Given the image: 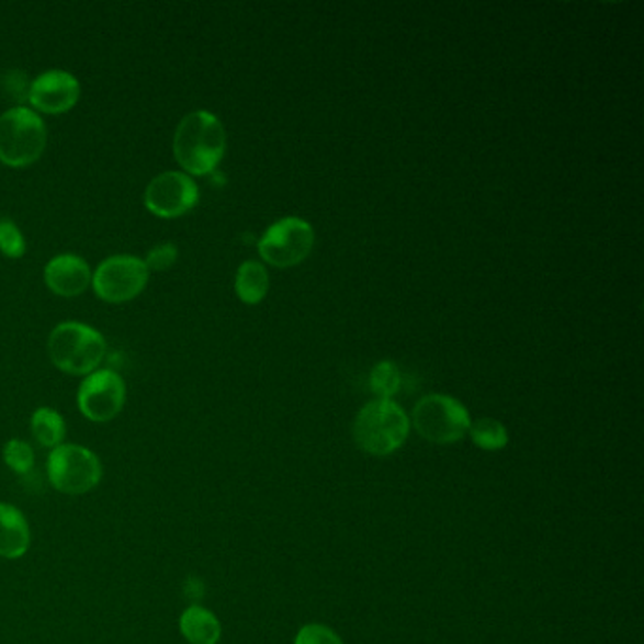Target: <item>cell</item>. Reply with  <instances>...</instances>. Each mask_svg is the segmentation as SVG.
<instances>
[{
  "label": "cell",
  "mask_w": 644,
  "mask_h": 644,
  "mask_svg": "<svg viewBox=\"0 0 644 644\" xmlns=\"http://www.w3.org/2000/svg\"><path fill=\"white\" fill-rule=\"evenodd\" d=\"M172 149L188 177H208L227 149L224 123L208 110H195L178 123Z\"/></svg>",
  "instance_id": "cell-1"
},
{
  "label": "cell",
  "mask_w": 644,
  "mask_h": 644,
  "mask_svg": "<svg viewBox=\"0 0 644 644\" xmlns=\"http://www.w3.org/2000/svg\"><path fill=\"white\" fill-rule=\"evenodd\" d=\"M48 355L63 373L88 376L106 358V340L88 324L63 321L49 332Z\"/></svg>",
  "instance_id": "cell-2"
},
{
  "label": "cell",
  "mask_w": 644,
  "mask_h": 644,
  "mask_svg": "<svg viewBox=\"0 0 644 644\" xmlns=\"http://www.w3.org/2000/svg\"><path fill=\"white\" fill-rule=\"evenodd\" d=\"M408 431L407 413L392 399L366 403L353 421V441L366 454H394L407 441Z\"/></svg>",
  "instance_id": "cell-3"
},
{
  "label": "cell",
  "mask_w": 644,
  "mask_h": 644,
  "mask_svg": "<svg viewBox=\"0 0 644 644\" xmlns=\"http://www.w3.org/2000/svg\"><path fill=\"white\" fill-rule=\"evenodd\" d=\"M46 146V123L33 109L12 106L0 114V163L25 169L41 159Z\"/></svg>",
  "instance_id": "cell-4"
},
{
  "label": "cell",
  "mask_w": 644,
  "mask_h": 644,
  "mask_svg": "<svg viewBox=\"0 0 644 644\" xmlns=\"http://www.w3.org/2000/svg\"><path fill=\"white\" fill-rule=\"evenodd\" d=\"M48 478L65 496H86L101 484L102 463L93 450L63 442L49 452Z\"/></svg>",
  "instance_id": "cell-5"
},
{
  "label": "cell",
  "mask_w": 644,
  "mask_h": 644,
  "mask_svg": "<svg viewBox=\"0 0 644 644\" xmlns=\"http://www.w3.org/2000/svg\"><path fill=\"white\" fill-rule=\"evenodd\" d=\"M410 423L426 441L454 444L468 433L471 416L467 408L454 397L433 394L426 395L416 403Z\"/></svg>",
  "instance_id": "cell-6"
},
{
  "label": "cell",
  "mask_w": 644,
  "mask_h": 644,
  "mask_svg": "<svg viewBox=\"0 0 644 644\" xmlns=\"http://www.w3.org/2000/svg\"><path fill=\"white\" fill-rule=\"evenodd\" d=\"M148 267L144 259L131 256V253H117L112 258L104 259L95 272H93V292L97 297L110 303V305H122L138 297L148 285Z\"/></svg>",
  "instance_id": "cell-7"
},
{
  "label": "cell",
  "mask_w": 644,
  "mask_h": 644,
  "mask_svg": "<svg viewBox=\"0 0 644 644\" xmlns=\"http://www.w3.org/2000/svg\"><path fill=\"white\" fill-rule=\"evenodd\" d=\"M313 225L301 217H284L272 224L259 240V256L279 269H287L303 263L313 251Z\"/></svg>",
  "instance_id": "cell-8"
},
{
  "label": "cell",
  "mask_w": 644,
  "mask_h": 644,
  "mask_svg": "<svg viewBox=\"0 0 644 644\" xmlns=\"http://www.w3.org/2000/svg\"><path fill=\"white\" fill-rule=\"evenodd\" d=\"M76 400L86 420L106 423L120 416L125 407L127 386L116 371L97 369L95 373L83 376Z\"/></svg>",
  "instance_id": "cell-9"
},
{
  "label": "cell",
  "mask_w": 644,
  "mask_h": 644,
  "mask_svg": "<svg viewBox=\"0 0 644 644\" xmlns=\"http://www.w3.org/2000/svg\"><path fill=\"white\" fill-rule=\"evenodd\" d=\"M199 203V185L182 170H167L154 178L144 191V206L163 219L185 216Z\"/></svg>",
  "instance_id": "cell-10"
},
{
  "label": "cell",
  "mask_w": 644,
  "mask_h": 644,
  "mask_svg": "<svg viewBox=\"0 0 644 644\" xmlns=\"http://www.w3.org/2000/svg\"><path fill=\"white\" fill-rule=\"evenodd\" d=\"M82 95V86L72 72L52 68L36 76L29 88V104L38 114H65L75 109Z\"/></svg>",
  "instance_id": "cell-11"
},
{
  "label": "cell",
  "mask_w": 644,
  "mask_h": 644,
  "mask_svg": "<svg viewBox=\"0 0 644 644\" xmlns=\"http://www.w3.org/2000/svg\"><path fill=\"white\" fill-rule=\"evenodd\" d=\"M93 272L86 259L76 253H59L44 267V282L59 297H78L88 292Z\"/></svg>",
  "instance_id": "cell-12"
},
{
  "label": "cell",
  "mask_w": 644,
  "mask_h": 644,
  "mask_svg": "<svg viewBox=\"0 0 644 644\" xmlns=\"http://www.w3.org/2000/svg\"><path fill=\"white\" fill-rule=\"evenodd\" d=\"M31 526L18 507L0 502V557L21 560L31 549Z\"/></svg>",
  "instance_id": "cell-13"
},
{
  "label": "cell",
  "mask_w": 644,
  "mask_h": 644,
  "mask_svg": "<svg viewBox=\"0 0 644 644\" xmlns=\"http://www.w3.org/2000/svg\"><path fill=\"white\" fill-rule=\"evenodd\" d=\"M182 637L190 644H217L222 639V624L214 612L201 605H191L178 620Z\"/></svg>",
  "instance_id": "cell-14"
},
{
  "label": "cell",
  "mask_w": 644,
  "mask_h": 644,
  "mask_svg": "<svg viewBox=\"0 0 644 644\" xmlns=\"http://www.w3.org/2000/svg\"><path fill=\"white\" fill-rule=\"evenodd\" d=\"M235 290L246 305H259L269 292V274L258 261H245L238 267Z\"/></svg>",
  "instance_id": "cell-15"
},
{
  "label": "cell",
  "mask_w": 644,
  "mask_h": 644,
  "mask_svg": "<svg viewBox=\"0 0 644 644\" xmlns=\"http://www.w3.org/2000/svg\"><path fill=\"white\" fill-rule=\"evenodd\" d=\"M31 433L41 447L54 450V448L61 447L65 441L67 423L55 408H36L31 416Z\"/></svg>",
  "instance_id": "cell-16"
},
{
  "label": "cell",
  "mask_w": 644,
  "mask_h": 644,
  "mask_svg": "<svg viewBox=\"0 0 644 644\" xmlns=\"http://www.w3.org/2000/svg\"><path fill=\"white\" fill-rule=\"evenodd\" d=\"M468 433H471V439L476 447L489 450V452L502 450L509 444V431L501 421L494 420V418H481L475 423H471Z\"/></svg>",
  "instance_id": "cell-17"
},
{
  "label": "cell",
  "mask_w": 644,
  "mask_h": 644,
  "mask_svg": "<svg viewBox=\"0 0 644 644\" xmlns=\"http://www.w3.org/2000/svg\"><path fill=\"white\" fill-rule=\"evenodd\" d=\"M400 387V373L394 361H381L371 373V389L379 399H392Z\"/></svg>",
  "instance_id": "cell-18"
},
{
  "label": "cell",
  "mask_w": 644,
  "mask_h": 644,
  "mask_svg": "<svg viewBox=\"0 0 644 644\" xmlns=\"http://www.w3.org/2000/svg\"><path fill=\"white\" fill-rule=\"evenodd\" d=\"M2 460L15 475H27L34 467L33 447L21 439H10L2 448Z\"/></svg>",
  "instance_id": "cell-19"
},
{
  "label": "cell",
  "mask_w": 644,
  "mask_h": 644,
  "mask_svg": "<svg viewBox=\"0 0 644 644\" xmlns=\"http://www.w3.org/2000/svg\"><path fill=\"white\" fill-rule=\"evenodd\" d=\"M0 251L10 259H21L27 251V242L20 227L8 217H0Z\"/></svg>",
  "instance_id": "cell-20"
},
{
  "label": "cell",
  "mask_w": 644,
  "mask_h": 644,
  "mask_svg": "<svg viewBox=\"0 0 644 644\" xmlns=\"http://www.w3.org/2000/svg\"><path fill=\"white\" fill-rule=\"evenodd\" d=\"M178 261V246L174 242H161L154 246L144 259L149 272H163Z\"/></svg>",
  "instance_id": "cell-21"
},
{
  "label": "cell",
  "mask_w": 644,
  "mask_h": 644,
  "mask_svg": "<svg viewBox=\"0 0 644 644\" xmlns=\"http://www.w3.org/2000/svg\"><path fill=\"white\" fill-rule=\"evenodd\" d=\"M295 644H344L342 639L327 625L308 624L301 628Z\"/></svg>",
  "instance_id": "cell-22"
},
{
  "label": "cell",
  "mask_w": 644,
  "mask_h": 644,
  "mask_svg": "<svg viewBox=\"0 0 644 644\" xmlns=\"http://www.w3.org/2000/svg\"><path fill=\"white\" fill-rule=\"evenodd\" d=\"M29 88L31 82L27 80V76L20 72V70H10L7 75L2 76V89L10 99L14 101L25 102L29 101Z\"/></svg>",
  "instance_id": "cell-23"
}]
</instances>
